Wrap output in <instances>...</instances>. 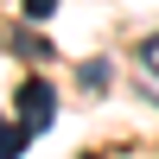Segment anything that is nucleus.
Returning <instances> with one entry per match:
<instances>
[{"label": "nucleus", "instance_id": "1", "mask_svg": "<svg viewBox=\"0 0 159 159\" xmlns=\"http://www.w3.org/2000/svg\"><path fill=\"white\" fill-rule=\"evenodd\" d=\"M57 121V96H51V83H19V127L25 134H45V127Z\"/></svg>", "mask_w": 159, "mask_h": 159}, {"label": "nucleus", "instance_id": "2", "mask_svg": "<svg viewBox=\"0 0 159 159\" xmlns=\"http://www.w3.org/2000/svg\"><path fill=\"white\" fill-rule=\"evenodd\" d=\"M13 45H19V57H51V38H38V32H32L25 19L13 25Z\"/></svg>", "mask_w": 159, "mask_h": 159}, {"label": "nucleus", "instance_id": "3", "mask_svg": "<svg viewBox=\"0 0 159 159\" xmlns=\"http://www.w3.org/2000/svg\"><path fill=\"white\" fill-rule=\"evenodd\" d=\"M25 140H32L25 127H13V121H0V159H19V153H25Z\"/></svg>", "mask_w": 159, "mask_h": 159}, {"label": "nucleus", "instance_id": "4", "mask_svg": "<svg viewBox=\"0 0 159 159\" xmlns=\"http://www.w3.org/2000/svg\"><path fill=\"white\" fill-rule=\"evenodd\" d=\"M51 13H57V0H25L19 19H25V25H38V19H51Z\"/></svg>", "mask_w": 159, "mask_h": 159}, {"label": "nucleus", "instance_id": "5", "mask_svg": "<svg viewBox=\"0 0 159 159\" xmlns=\"http://www.w3.org/2000/svg\"><path fill=\"white\" fill-rule=\"evenodd\" d=\"M76 76H83V89H108V76H115V70H108V64H83Z\"/></svg>", "mask_w": 159, "mask_h": 159}, {"label": "nucleus", "instance_id": "6", "mask_svg": "<svg viewBox=\"0 0 159 159\" xmlns=\"http://www.w3.org/2000/svg\"><path fill=\"white\" fill-rule=\"evenodd\" d=\"M140 70H153V76H159V32L147 38V45H140Z\"/></svg>", "mask_w": 159, "mask_h": 159}]
</instances>
